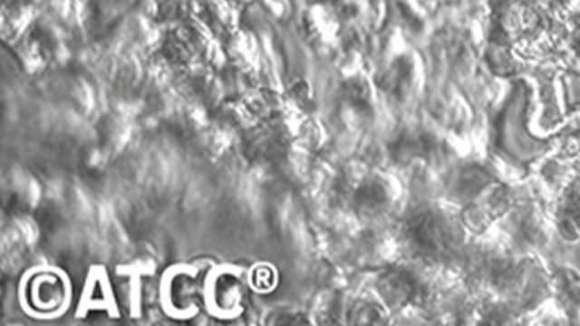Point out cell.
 I'll list each match as a JSON object with an SVG mask.
<instances>
[{
  "instance_id": "cell-1",
  "label": "cell",
  "mask_w": 580,
  "mask_h": 326,
  "mask_svg": "<svg viewBox=\"0 0 580 326\" xmlns=\"http://www.w3.org/2000/svg\"><path fill=\"white\" fill-rule=\"evenodd\" d=\"M407 237L411 248L425 258H441L452 246L450 228L432 212L412 217L407 226Z\"/></svg>"
},
{
  "instance_id": "cell-2",
  "label": "cell",
  "mask_w": 580,
  "mask_h": 326,
  "mask_svg": "<svg viewBox=\"0 0 580 326\" xmlns=\"http://www.w3.org/2000/svg\"><path fill=\"white\" fill-rule=\"evenodd\" d=\"M380 294L392 308H401L411 302L419 292V285L410 272L393 269L381 276L378 283Z\"/></svg>"
},
{
  "instance_id": "cell-3",
  "label": "cell",
  "mask_w": 580,
  "mask_h": 326,
  "mask_svg": "<svg viewBox=\"0 0 580 326\" xmlns=\"http://www.w3.org/2000/svg\"><path fill=\"white\" fill-rule=\"evenodd\" d=\"M473 206L475 207L467 216L469 225H476V224H479L480 226L488 225L489 222L498 219V216H500L507 210V195L491 192L484 199H480L479 203L473 204Z\"/></svg>"
},
{
  "instance_id": "cell-4",
  "label": "cell",
  "mask_w": 580,
  "mask_h": 326,
  "mask_svg": "<svg viewBox=\"0 0 580 326\" xmlns=\"http://www.w3.org/2000/svg\"><path fill=\"white\" fill-rule=\"evenodd\" d=\"M360 206L364 208V212L376 216L387 206V192L381 186H372L364 194H360Z\"/></svg>"
}]
</instances>
